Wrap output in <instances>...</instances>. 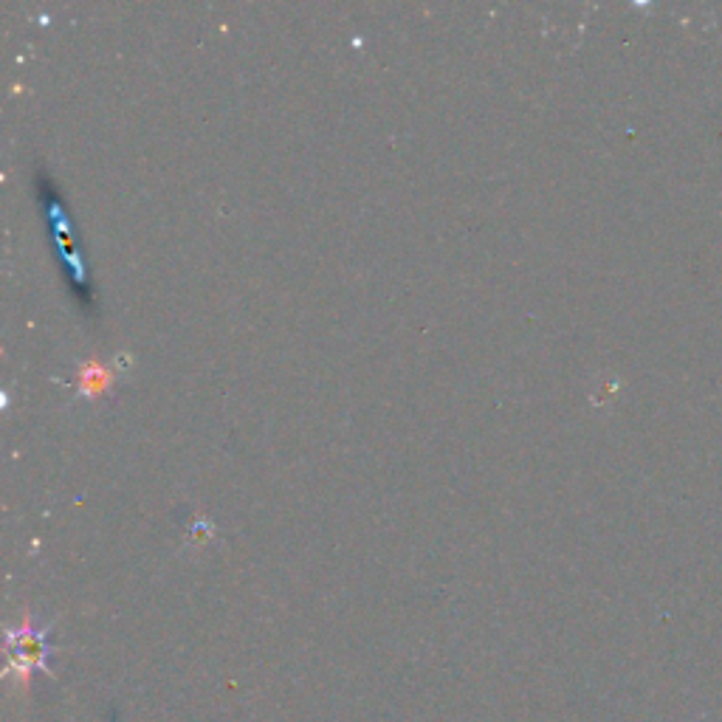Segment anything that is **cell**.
<instances>
[{
	"mask_svg": "<svg viewBox=\"0 0 722 722\" xmlns=\"http://www.w3.org/2000/svg\"><path fill=\"white\" fill-rule=\"evenodd\" d=\"M113 384V373H110L108 364H102L99 359L82 361L77 367V390L88 398H99L105 395Z\"/></svg>",
	"mask_w": 722,
	"mask_h": 722,
	"instance_id": "1",
	"label": "cell"
}]
</instances>
